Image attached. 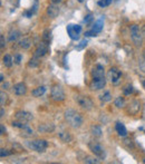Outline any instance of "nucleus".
<instances>
[{"label":"nucleus","instance_id":"6","mask_svg":"<svg viewBox=\"0 0 145 164\" xmlns=\"http://www.w3.org/2000/svg\"><path fill=\"white\" fill-rule=\"evenodd\" d=\"M88 147H89V150L93 152L98 158H102V160L105 158L106 153H105L104 147H103L101 144H98L97 142H90V143L88 144Z\"/></svg>","mask_w":145,"mask_h":164},{"label":"nucleus","instance_id":"29","mask_svg":"<svg viewBox=\"0 0 145 164\" xmlns=\"http://www.w3.org/2000/svg\"><path fill=\"white\" fill-rule=\"evenodd\" d=\"M84 163H89V164H98L99 160L96 158H92V156H86L84 158Z\"/></svg>","mask_w":145,"mask_h":164},{"label":"nucleus","instance_id":"11","mask_svg":"<svg viewBox=\"0 0 145 164\" xmlns=\"http://www.w3.org/2000/svg\"><path fill=\"white\" fill-rule=\"evenodd\" d=\"M16 118L20 122H25V123H28V122H30L32 121L34 118V116H32V113H29V112H26V111H18V112H16Z\"/></svg>","mask_w":145,"mask_h":164},{"label":"nucleus","instance_id":"18","mask_svg":"<svg viewBox=\"0 0 145 164\" xmlns=\"http://www.w3.org/2000/svg\"><path fill=\"white\" fill-rule=\"evenodd\" d=\"M115 130H116V132L118 133V135L120 136H123V137H125L127 135V130L126 127L124 126V124H122V123H116V125H115Z\"/></svg>","mask_w":145,"mask_h":164},{"label":"nucleus","instance_id":"13","mask_svg":"<svg viewBox=\"0 0 145 164\" xmlns=\"http://www.w3.org/2000/svg\"><path fill=\"white\" fill-rule=\"evenodd\" d=\"M13 90L16 95L22 96V95H25L27 93V87H26V85L24 83H18L13 87Z\"/></svg>","mask_w":145,"mask_h":164},{"label":"nucleus","instance_id":"38","mask_svg":"<svg viewBox=\"0 0 145 164\" xmlns=\"http://www.w3.org/2000/svg\"><path fill=\"white\" fill-rule=\"evenodd\" d=\"M74 28H75V30L78 32V34H81V32H82V27H81V26H79V25H74Z\"/></svg>","mask_w":145,"mask_h":164},{"label":"nucleus","instance_id":"4","mask_svg":"<svg viewBox=\"0 0 145 164\" xmlns=\"http://www.w3.org/2000/svg\"><path fill=\"white\" fill-rule=\"evenodd\" d=\"M131 32V38H132L133 43L135 46H141L142 45V38H143V34L141 32L139 27L137 25H132L130 28Z\"/></svg>","mask_w":145,"mask_h":164},{"label":"nucleus","instance_id":"23","mask_svg":"<svg viewBox=\"0 0 145 164\" xmlns=\"http://www.w3.org/2000/svg\"><path fill=\"white\" fill-rule=\"evenodd\" d=\"M20 36V32L18 30H13V32H9V37H8V40L10 41V43H13V41H16L17 40V38Z\"/></svg>","mask_w":145,"mask_h":164},{"label":"nucleus","instance_id":"34","mask_svg":"<svg viewBox=\"0 0 145 164\" xmlns=\"http://www.w3.org/2000/svg\"><path fill=\"white\" fill-rule=\"evenodd\" d=\"M0 96H1V98H0V103H1V105H5V103H6V101H7V94L6 93H4V92H1Z\"/></svg>","mask_w":145,"mask_h":164},{"label":"nucleus","instance_id":"12","mask_svg":"<svg viewBox=\"0 0 145 164\" xmlns=\"http://www.w3.org/2000/svg\"><path fill=\"white\" fill-rule=\"evenodd\" d=\"M105 76V70H104V67L102 65H96L93 67L92 69V77L93 79L95 78H102Z\"/></svg>","mask_w":145,"mask_h":164},{"label":"nucleus","instance_id":"40","mask_svg":"<svg viewBox=\"0 0 145 164\" xmlns=\"http://www.w3.org/2000/svg\"><path fill=\"white\" fill-rule=\"evenodd\" d=\"M0 39H1V48H4V47L6 46V44H5V38H4V35H1V36H0Z\"/></svg>","mask_w":145,"mask_h":164},{"label":"nucleus","instance_id":"22","mask_svg":"<svg viewBox=\"0 0 145 164\" xmlns=\"http://www.w3.org/2000/svg\"><path fill=\"white\" fill-rule=\"evenodd\" d=\"M19 46L22 48V49H29L30 46H32V40L29 38H22L20 41H19Z\"/></svg>","mask_w":145,"mask_h":164},{"label":"nucleus","instance_id":"3","mask_svg":"<svg viewBox=\"0 0 145 164\" xmlns=\"http://www.w3.org/2000/svg\"><path fill=\"white\" fill-rule=\"evenodd\" d=\"M75 101L77 102V104L85 111H90L92 108L94 107V103L93 101L87 97V96H84V95H76L75 96Z\"/></svg>","mask_w":145,"mask_h":164},{"label":"nucleus","instance_id":"9","mask_svg":"<svg viewBox=\"0 0 145 164\" xmlns=\"http://www.w3.org/2000/svg\"><path fill=\"white\" fill-rule=\"evenodd\" d=\"M48 49H49V43H47V41H45L43 40L40 44L37 46V48H36V51H35V55L34 56L36 57H43L45 56L47 53H48Z\"/></svg>","mask_w":145,"mask_h":164},{"label":"nucleus","instance_id":"35","mask_svg":"<svg viewBox=\"0 0 145 164\" xmlns=\"http://www.w3.org/2000/svg\"><path fill=\"white\" fill-rule=\"evenodd\" d=\"M10 155V152H8V150H5V149H1L0 150V156L4 158V156H8Z\"/></svg>","mask_w":145,"mask_h":164},{"label":"nucleus","instance_id":"1","mask_svg":"<svg viewBox=\"0 0 145 164\" xmlns=\"http://www.w3.org/2000/svg\"><path fill=\"white\" fill-rule=\"evenodd\" d=\"M65 120L67 121V123L74 128L81 127L83 125V122H84L82 115L77 113L74 109H67L65 112Z\"/></svg>","mask_w":145,"mask_h":164},{"label":"nucleus","instance_id":"14","mask_svg":"<svg viewBox=\"0 0 145 164\" xmlns=\"http://www.w3.org/2000/svg\"><path fill=\"white\" fill-rule=\"evenodd\" d=\"M59 13V8L58 6H56V4H51L47 8V15L50 17V18H56Z\"/></svg>","mask_w":145,"mask_h":164},{"label":"nucleus","instance_id":"10","mask_svg":"<svg viewBox=\"0 0 145 164\" xmlns=\"http://www.w3.org/2000/svg\"><path fill=\"white\" fill-rule=\"evenodd\" d=\"M106 85V79L105 77H102V78H95L92 81L90 85H89V88L92 90H99V89L104 88Z\"/></svg>","mask_w":145,"mask_h":164},{"label":"nucleus","instance_id":"32","mask_svg":"<svg viewBox=\"0 0 145 164\" xmlns=\"http://www.w3.org/2000/svg\"><path fill=\"white\" fill-rule=\"evenodd\" d=\"M133 86L132 85H127L125 88L123 89V92H124V95H130V94H132L133 93Z\"/></svg>","mask_w":145,"mask_h":164},{"label":"nucleus","instance_id":"27","mask_svg":"<svg viewBox=\"0 0 145 164\" xmlns=\"http://www.w3.org/2000/svg\"><path fill=\"white\" fill-rule=\"evenodd\" d=\"M92 134H93L94 136H97V137H99V136L102 135V128H101V126H98V125L92 126Z\"/></svg>","mask_w":145,"mask_h":164},{"label":"nucleus","instance_id":"37","mask_svg":"<svg viewBox=\"0 0 145 164\" xmlns=\"http://www.w3.org/2000/svg\"><path fill=\"white\" fill-rule=\"evenodd\" d=\"M92 20H93V17H92V15H88V16H87L86 18L84 19V21H85L86 24H89V22H90Z\"/></svg>","mask_w":145,"mask_h":164},{"label":"nucleus","instance_id":"16","mask_svg":"<svg viewBox=\"0 0 145 164\" xmlns=\"http://www.w3.org/2000/svg\"><path fill=\"white\" fill-rule=\"evenodd\" d=\"M139 111V102L133 101L132 103L130 104V107H128V109H127L128 114H131V115H136Z\"/></svg>","mask_w":145,"mask_h":164},{"label":"nucleus","instance_id":"47","mask_svg":"<svg viewBox=\"0 0 145 164\" xmlns=\"http://www.w3.org/2000/svg\"><path fill=\"white\" fill-rule=\"evenodd\" d=\"M143 86H144V88H145V81L143 82Z\"/></svg>","mask_w":145,"mask_h":164},{"label":"nucleus","instance_id":"19","mask_svg":"<svg viewBox=\"0 0 145 164\" xmlns=\"http://www.w3.org/2000/svg\"><path fill=\"white\" fill-rule=\"evenodd\" d=\"M67 32H68V35H69V37L73 39V40H76V39H78V32L75 30V28H74V25H69L67 26Z\"/></svg>","mask_w":145,"mask_h":164},{"label":"nucleus","instance_id":"28","mask_svg":"<svg viewBox=\"0 0 145 164\" xmlns=\"http://www.w3.org/2000/svg\"><path fill=\"white\" fill-rule=\"evenodd\" d=\"M99 100L102 102H109L112 100V94L109 93V92H105V93H103V94L99 96Z\"/></svg>","mask_w":145,"mask_h":164},{"label":"nucleus","instance_id":"39","mask_svg":"<svg viewBox=\"0 0 145 164\" xmlns=\"http://www.w3.org/2000/svg\"><path fill=\"white\" fill-rule=\"evenodd\" d=\"M139 67H141V69L143 70V71H145V60L139 62Z\"/></svg>","mask_w":145,"mask_h":164},{"label":"nucleus","instance_id":"31","mask_svg":"<svg viewBox=\"0 0 145 164\" xmlns=\"http://www.w3.org/2000/svg\"><path fill=\"white\" fill-rule=\"evenodd\" d=\"M113 0H99L98 1V6L99 7H107L112 4Z\"/></svg>","mask_w":145,"mask_h":164},{"label":"nucleus","instance_id":"33","mask_svg":"<svg viewBox=\"0 0 145 164\" xmlns=\"http://www.w3.org/2000/svg\"><path fill=\"white\" fill-rule=\"evenodd\" d=\"M86 45H87V40H86V39H83L82 41L79 43V45L76 47V49L81 50V49H83V48H85V47H86Z\"/></svg>","mask_w":145,"mask_h":164},{"label":"nucleus","instance_id":"49","mask_svg":"<svg viewBox=\"0 0 145 164\" xmlns=\"http://www.w3.org/2000/svg\"><path fill=\"white\" fill-rule=\"evenodd\" d=\"M144 163H145V160H144Z\"/></svg>","mask_w":145,"mask_h":164},{"label":"nucleus","instance_id":"7","mask_svg":"<svg viewBox=\"0 0 145 164\" xmlns=\"http://www.w3.org/2000/svg\"><path fill=\"white\" fill-rule=\"evenodd\" d=\"M51 100L55 102H63L65 100V93H64V89L62 88V86L59 85H55L53 86L51 88Z\"/></svg>","mask_w":145,"mask_h":164},{"label":"nucleus","instance_id":"26","mask_svg":"<svg viewBox=\"0 0 145 164\" xmlns=\"http://www.w3.org/2000/svg\"><path fill=\"white\" fill-rule=\"evenodd\" d=\"M114 104H115V106L118 108H123L124 106H125V101H124V98L123 97H117L116 100H115V102H114Z\"/></svg>","mask_w":145,"mask_h":164},{"label":"nucleus","instance_id":"15","mask_svg":"<svg viewBox=\"0 0 145 164\" xmlns=\"http://www.w3.org/2000/svg\"><path fill=\"white\" fill-rule=\"evenodd\" d=\"M58 137L62 139L64 143H69V142L73 141V136L67 131H60V132H58Z\"/></svg>","mask_w":145,"mask_h":164},{"label":"nucleus","instance_id":"43","mask_svg":"<svg viewBox=\"0 0 145 164\" xmlns=\"http://www.w3.org/2000/svg\"><path fill=\"white\" fill-rule=\"evenodd\" d=\"M8 86H9V85H8V84H4V83H2V86H1V87H2V88H5V89H7L8 88Z\"/></svg>","mask_w":145,"mask_h":164},{"label":"nucleus","instance_id":"17","mask_svg":"<svg viewBox=\"0 0 145 164\" xmlns=\"http://www.w3.org/2000/svg\"><path fill=\"white\" fill-rule=\"evenodd\" d=\"M55 130V126H54V124H40L39 126H38V131L40 133H49V132H53Z\"/></svg>","mask_w":145,"mask_h":164},{"label":"nucleus","instance_id":"25","mask_svg":"<svg viewBox=\"0 0 145 164\" xmlns=\"http://www.w3.org/2000/svg\"><path fill=\"white\" fill-rule=\"evenodd\" d=\"M2 62H4V65L6 67H11L13 66V58L10 55H5L4 58H2Z\"/></svg>","mask_w":145,"mask_h":164},{"label":"nucleus","instance_id":"2","mask_svg":"<svg viewBox=\"0 0 145 164\" xmlns=\"http://www.w3.org/2000/svg\"><path fill=\"white\" fill-rule=\"evenodd\" d=\"M25 144L27 147H29L30 150L36 152H45L48 143L45 139H35V141H26Z\"/></svg>","mask_w":145,"mask_h":164},{"label":"nucleus","instance_id":"20","mask_svg":"<svg viewBox=\"0 0 145 164\" xmlns=\"http://www.w3.org/2000/svg\"><path fill=\"white\" fill-rule=\"evenodd\" d=\"M103 26H104V18L101 17V18L98 19V20H97V21L94 24V27H93V29H92V30H94L96 34H98V32H102Z\"/></svg>","mask_w":145,"mask_h":164},{"label":"nucleus","instance_id":"41","mask_svg":"<svg viewBox=\"0 0 145 164\" xmlns=\"http://www.w3.org/2000/svg\"><path fill=\"white\" fill-rule=\"evenodd\" d=\"M26 17H27V18H30V17H32V10H30V11H26Z\"/></svg>","mask_w":145,"mask_h":164},{"label":"nucleus","instance_id":"36","mask_svg":"<svg viewBox=\"0 0 145 164\" xmlns=\"http://www.w3.org/2000/svg\"><path fill=\"white\" fill-rule=\"evenodd\" d=\"M21 59H22V57H21V55H16L15 56V58H13V62L17 64V65H19V64L21 63Z\"/></svg>","mask_w":145,"mask_h":164},{"label":"nucleus","instance_id":"24","mask_svg":"<svg viewBox=\"0 0 145 164\" xmlns=\"http://www.w3.org/2000/svg\"><path fill=\"white\" fill-rule=\"evenodd\" d=\"M39 60H40V58H39V57L34 56L32 59L29 60V63H28V66H29V67H32V68H35V67H37L38 65H39V63H40Z\"/></svg>","mask_w":145,"mask_h":164},{"label":"nucleus","instance_id":"5","mask_svg":"<svg viewBox=\"0 0 145 164\" xmlns=\"http://www.w3.org/2000/svg\"><path fill=\"white\" fill-rule=\"evenodd\" d=\"M11 125L13 127L19 128L21 131L20 134L22 136H25V137H29V136H32V134H34V130L28 124H25V122H20V121H18V122H13Z\"/></svg>","mask_w":145,"mask_h":164},{"label":"nucleus","instance_id":"8","mask_svg":"<svg viewBox=\"0 0 145 164\" xmlns=\"http://www.w3.org/2000/svg\"><path fill=\"white\" fill-rule=\"evenodd\" d=\"M120 76H122L120 71L117 68H115V67L111 68L107 73V78L109 79V82L112 83V84H114V85H118L120 84Z\"/></svg>","mask_w":145,"mask_h":164},{"label":"nucleus","instance_id":"42","mask_svg":"<svg viewBox=\"0 0 145 164\" xmlns=\"http://www.w3.org/2000/svg\"><path fill=\"white\" fill-rule=\"evenodd\" d=\"M5 132H6V127L1 124V134H5Z\"/></svg>","mask_w":145,"mask_h":164},{"label":"nucleus","instance_id":"21","mask_svg":"<svg viewBox=\"0 0 145 164\" xmlns=\"http://www.w3.org/2000/svg\"><path fill=\"white\" fill-rule=\"evenodd\" d=\"M46 87L45 86H39L37 88H35L34 90L32 92V95L34 97H40V96H43V95L46 93Z\"/></svg>","mask_w":145,"mask_h":164},{"label":"nucleus","instance_id":"45","mask_svg":"<svg viewBox=\"0 0 145 164\" xmlns=\"http://www.w3.org/2000/svg\"><path fill=\"white\" fill-rule=\"evenodd\" d=\"M4 115H5V111H4V108H1V115H0V116H1V117H2V116H4Z\"/></svg>","mask_w":145,"mask_h":164},{"label":"nucleus","instance_id":"44","mask_svg":"<svg viewBox=\"0 0 145 164\" xmlns=\"http://www.w3.org/2000/svg\"><path fill=\"white\" fill-rule=\"evenodd\" d=\"M60 1H62V0H51V2H53V4H59Z\"/></svg>","mask_w":145,"mask_h":164},{"label":"nucleus","instance_id":"46","mask_svg":"<svg viewBox=\"0 0 145 164\" xmlns=\"http://www.w3.org/2000/svg\"><path fill=\"white\" fill-rule=\"evenodd\" d=\"M0 82H1V83L4 82V75H2V74L0 75Z\"/></svg>","mask_w":145,"mask_h":164},{"label":"nucleus","instance_id":"48","mask_svg":"<svg viewBox=\"0 0 145 164\" xmlns=\"http://www.w3.org/2000/svg\"><path fill=\"white\" fill-rule=\"evenodd\" d=\"M144 60H145V51H144Z\"/></svg>","mask_w":145,"mask_h":164},{"label":"nucleus","instance_id":"30","mask_svg":"<svg viewBox=\"0 0 145 164\" xmlns=\"http://www.w3.org/2000/svg\"><path fill=\"white\" fill-rule=\"evenodd\" d=\"M50 38H51V32L50 30H48V29H46L44 32H43V40L45 41H47V43H49L50 41Z\"/></svg>","mask_w":145,"mask_h":164}]
</instances>
